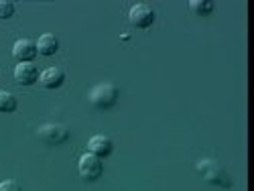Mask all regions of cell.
I'll return each mask as SVG.
<instances>
[{"label": "cell", "instance_id": "277c9868", "mask_svg": "<svg viewBox=\"0 0 254 191\" xmlns=\"http://www.w3.org/2000/svg\"><path fill=\"white\" fill-rule=\"evenodd\" d=\"M128 18H130V23L138 29H149L153 23H155V10L149 6V4H144V2H138L130 8L128 12Z\"/></svg>", "mask_w": 254, "mask_h": 191}, {"label": "cell", "instance_id": "5bb4252c", "mask_svg": "<svg viewBox=\"0 0 254 191\" xmlns=\"http://www.w3.org/2000/svg\"><path fill=\"white\" fill-rule=\"evenodd\" d=\"M0 191H23L18 185V181L14 179H4L2 183H0Z\"/></svg>", "mask_w": 254, "mask_h": 191}, {"label": "cell", "instance_id": "ba28073f", "mask_svg": "<svg viewBox=\"0 0 254 191\" xmlns=\"http://www.w3.org/2000/svg\"><path fill=\"white\" fill-rule=\"evenodd\" d=\"M112 151H114V142H112L108 136H104V134H96V136H92L90 142H88V153L96 155L98 159L108 157Z\"/></svg>", "mask_w": 254, "mask_h": 191}, {"label": "cell", "instance_id": "5b68a950", "mask_svg": "<svg viewBox=\"0 0 254 191\" xmlns=\"http://www.w3.org/2000/svg\"><path fill=\"white\" fill-rule=\"evenodd\" d=\"M37 134L49 144H63L69 140V130L63 124H45L41 126Z\"/></svg>", "mask_w": 254, "mask_h": 191}, {"label": "cell", "instance_id": "52a82bcc", "mask_svg": "<svg viewBox=\"0 0 254 191\" xmlns=\"http://www.w3.org/2000/svg\"><path fill=\"white\" fill-rule=\"evenodd\" d=\"M14 79L20 86H33L35 81H39V69L35 63H18L14 67Z\"/></svg>", "mask_w": 254, "mask_h": 191}, {"label": "cell", "instance_id": "7a4b0ae2", "mask_svg": "<svg viewBox=\"0 0 254 191\" xmlns=\"http://www.w3.org/2000/svg\"><path fill=\"white\" fill-rule=\"evenodd\" d=\"M197 171L201 173V177L209 183H214V185H222V187H230L232 181H230V175L226 173V169H222L216 161H199L197 163Z\"/></svg>", "mask_w": 254, "mask_h": 191}, {"label": "cell", "instance_id": "7c38bea8", "mask_svg": "<svg viewBox=\"0 0 254 191\" xmlns=\"http://www.w3.org/2000/svg\"><path fill=\"white\" fill-rule=\"evenodd\" d=\"M16 106H18V102H16L14 94H10L6 90H0V112H6V114L14 112Z\"/></svg>", "mask_w": 254, "mask_h": 191}, {"label": "cell", "instance_id": "4fadbf2b", "mask_svg": "<svg viewBox=\"0 0 254 191\" xmlns=\"http://www.w3.org/2000/svg\"><path fill=\"white\" fill-rule=\"evenodd\" d=\"M14 16V4L10 0H0V18L6 20V18H12Z\"/></svg>", "mask_w": 254, "mask_h": 191}, {"label": "cell", "instance_id": "3957f363", "mask_svg": "<svg viewBox=\"0 0 254 191\" xmlns=\"http://www.w3.org/2000/svg\"><path fill=\"white\" fill-rule=\"evenodd\" d=\"M77 171H79V177L83 181H96V179H100V175L104 171L102 159H98L92 153L81 155L79 157V165H77Z\"/></svg>", "mask_w": 254, "mask_h": 191}, {"label": "cell", "instance_id": "6da1fadb", "mask_svg": "<svg viewBox=\"0 0 254 191\" xmlns=\"http://www.w3.org/2000/svg\"><path fill=\"white\" fill-rule=\"evenodd\" d=\"M90 102L98 110H108L118 102V88L112 83H98L90 92Z\"/></svg>", "mask_w": 254, "mask_h": 191}, {"label": "cell", "instance_id": "9c48e42d", "mask_svg": "<svg viewBox=\"0 0 254 191\" xmlns=\"http://www.w3.org/2000/svg\"><path fill=\"white\" fill-rule=\"evenodd\" d=\"M39 81L45 90H57L63 86V81H65V73L59 67H49L43 73H39Z\"/></svg>", "mask_w": 254, "mask_h": 191}, {"label": "cell", "instance_id": "30bf717a", "mask_svg": "<svg viewBox=\"0 0 254 191\" xmlns=\"http://www.w3.org/2000/svg\"><path fill=\"white\" fill-rule=\"evenodd\" d=\"M59 51V41L55 35L51 33H45V35H41L39 41H37V53L39 55H45V57H51Z\"/></svg>", "mask_w": 254, "mask_h": 191}, {"label": "cell", "instance_id": "8992f818", "mask_svg": "<svg viewBox=\"0 0 254 191\" xmlns=\"http://www.w3.org/2000/svg\"><path fill=\"white\" fill-rule=\"evenodd\" d=\"M12 57L18 63H33L37 57V43H33L31 39H18L12 45Z\"/></svg>", "mask_w": 254, "mask_h": 191}, {"label": "cell", "instance_id": "8fae6325", "mask_svg": "<svg viewBox=\"0 0 254 191\" xmlns=\"http://www.w3.org/2000/svg\"><path fill=\"white\" fill-rule=\"evenodd\" d=\"M189 8H191V12H195L197 16H207L214 12V2L211 0H191L189 2Z\"/></svg>", "mask_w": 254, "mask_h": 191}]
</instances>
